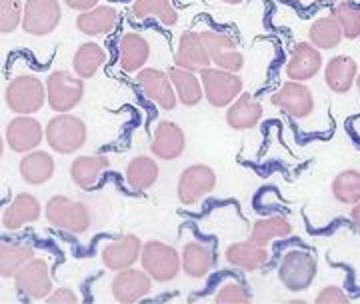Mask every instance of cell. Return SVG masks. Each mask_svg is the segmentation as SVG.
I'll return each instance as SVG.
<instances>
[{
	"label": "cell",
	"instance_id": "cell-34",
	"mask_svg": "<svg viewBox=\"0 0 360 304\" xmlns=\"http://www.w3.org/2000/svg\"><path fill=\"white\" fill-rule=\"evenodd\" d=\"M104 61H106V52L103 51V46L96 44V42H86V44H82L75 52V56H72V68H75V72L80 78H92V76L101 70Z\"/></svg>",
	"mask_w": 360,
	"mask_h": 304
},
{
	"label": "cell",
	"instance_id": "cell-46",
	"mask_svg": "<svg viewBox=\"0 0 360 304\" xmlns=\"http://www.w3.org/2000/svg\"><path fill=\"white\" fill-rule=\"evenodd\" d=\"M321 2H340V0H321Z\"/></svg>",
	"mask_w": 360,
	"mask_h": 304
},
{
	"label": "cell",
	"instance_id": "cell-15",
	"mask_svg": "<svg viewBox=\"0 0 360 304\" xmlns=\"http://www.w3.org/2000/svg\"><path fill=\"white\" fill-rule=\"evenodd\" d=\"M153 291V279L144 268H124L116 272L112 280V296L118 303L132 304L142 300Z\"/></svg>",
	"mask_w": 360,
	"mask_h": 304
},
{
	"label": "cell",
	"instance_id": "cell-19",
	"mask_svg": "<svg viewBox=\"0 0 360 304\" xmlns=\"http://www.w3.org/2000/svg\"><path fill=\"white\" fill-rule=\"evenodd\" d=\"M322 68L321 49L310 42H298L286 63V76L296 82H304L319 75Z\"/></svg>",
	"mask_w": 360,
	"mask_h": 304
},
{
	"label": "cell",
	"instance_id": "cell-29",
	"mask_svg": "<svg viewBox=\"0 0 360 304\" xmlns=\"http://www.w3.org/2000/svg\"><path fill=\"white\" fill-rule=\"evenodd\" d=\"M118 23V13L112 6H96L89 13H80L77 16V28L86 37H101L115 30Z\"/></svg>",
	"mask_w": 360,
	"mask_h": 304
},
{
	"label": "cell",
	"instance_id": "cell-44",
	"mask_svg": "<svg viewBox=\"0 0 360 304\" xmlns=\"http://www.w3.org/2000/svg\"><path fill=\"white\" fill-rule=\"evenodd\" d=\"M220 2H224V4H240L243 0H220Z\"/></svg>",
	"mask_w": 360,
	"mask_h": 304
},
{
	"label": "cell",
	"instance_id": "cell-8",
	"mask_svg": "<svg viewBox=\"0 0 360 304\" xmlns=\"http://www.w3.org/2000/svg\"><path fill=\"white\" fill-rule=\"evenodd\" d=\"M217 186V172L206 165H193L182 170L176 184V196L182 204L193 206L208 196Z\"/></svg>",
	"mask_w": 360,
	"mask_h": 304
},
{
	"label": "cell",
	"instance_id": "cell-43",
	"mask_svg": "<svg viewBox=\"0 0 360 304\" xmlns=\"http://www.w3.org/2000/svg\"><path fill=\"white\" fill-rule=\"evenodd\" d=\"M350 218H352V224H354L356 230L360 232V203L354 204V208L350 210Z\"/></svg>",
	"mask_w": 360,
	"mask_h": 304
},
{
	"label": "cell",
	"instance_id": "cell-10",
	"mask_svg": "<svg viewBox=\"0 0 360 304\" xmlns=\"http://www.w3.org/2000/svg\"><path fill=\"white\" fill-rule=\"evenodd\" d=\"M60 0H26L22 28L32 37H46L60 25Z\"/></svg>",
	"mask_w": 360,
	"mask_h": 304
},
{
	"label": "cell",
	"instance_id": "cell-7",
	"mask_svg": "<svg viewBox=\"0 0 360 304\" xmlns=\"http://www.w3.org/2000/svg\"><path fill=\"white\" fill-rule=\"evenodd\" d=\"M49 106L54 113H70L84 99V82L77 75L66 70H56L46 78Z\"/></svg>",
	"mask_w": 360,
	"mask_h": 304
},
{
	"label": "cell",
	"instance_id": "cell-33",
	"mask_svg": "<svg viewBox=\"0 0 360 304\" xmlns=\"http://www.w3.org/2000/svg\"><path fill=\"white\" fill-rule=\"evenodd\" d=\"M310 44H314L321 51H330L340 44V40L345 38V32L338 25L335 16H322L316 23H312L309 30Z\"/></svg>",
	"mask_w": 360,
	"mask_h": 304
},
{
	"label": "cell",
	"instance_id": "cell-39",
	"mask_svg": "<svg viewBox=\"0 0 360 304\" xmlns=\"http://www.w3.org/2000/svg\"><path fill=\"white\" fill-rule=\"evenodd\" d=\"M252 300V292L248 291L245 282L232 280L226 282L224 286H220L217 292V303H250Z\"/></svg>",
	"mask_w": 360,
	"mask_h": 304
},
{
	"label": "cell",
	"instance_id": "cell-31",
	"mask_svg": "<svg viewBox=\"0 0 360 304\" xmlns=\"http://www.w3.org/2000/svg\"><path fill=\"white\" fill-rule=\"evenodd\" d=\"M130 13L136 20L155 18L165 26H174L179 23V13L172 6V0H134Z\"/></svg>",
	"mask_w": 360,
	"mask_h": 304
},
{
	"label": "cell",
	"instance_id": "cell-9",
	"mask_svg": "<svg viewBox=\"0 0 360 304\" xmlns=\"http://www.w3.org/2000/svg\"><path fill=\"white\" fill-rule=\"evenodd\" d=\"M14 286L20 296L28 300H46L52 289V279L49 272V265L42 258H32L14 277Z\"/></svg>",
	"mask_w": 360,
	"mask_h": 304
},
{
	"label": "cell",
	"instance_id": "cell-4",
	"mask_svg": "<svg viewBox=\"0 0 360 304\" xmlns=\"http://www.w3.org/2000/svg\"><path fill=\"white\" fill-rule=\"evenodd\" d=\"M141 265L156 282H170L179 277L182 254L176 253V248L167 242L148 241L142 246Z\"/></svg>",
	"mask_w": 360,
	"mask_h": 304
},
{
	"label": "cell",
	"instance_id": "cell-24",
	"mask_svg": "<svg viewBox=\"0 0 360 304\" xmlns=\"http://www.w3.org/2000/svg\"><path fill=\"white\" fill-rule=\"evenodd\" d=\"M108 166H110V160H108V156H103V154L78 156L70 165V178L77 186L89 190L96 186V182L101 180V175Z\"/></svg>",
	"mask_w": 360,
	"mask_h": 304
},
{
	"label": "cell",
	"instance_id": "cell-26",
	"mask_svg": "<svg viewBox=\"0 0 360 304\" xmlns=\"http://www.w3.org/2000/svg\"><path fill=\"white\" fill-rule=\"evenodd\" d=\"M226 260L231 262L234 268H240V270H258L262 266L266 265L269 260V253H266V246H260V244H255L252 241L245 242H234L226 248Z\"/></svg>",
	"mask_w": 360,
	"mask_h": 304
},
{
	"label": "cell",
	"instance_id": "cell-37",
	"mask_svg": "<svg viewBox=\"0 0 360 304\" xmlns=\"http://www.w3.org/2000/svg\"><path fill=\"white\" fill-rule=\"evenodd\" d=\"M333 16L338 20V25H340L342 32H345V38L354 40V38L360 37V8L356 4H352V2H338Z\"/></svg>",
	"mask_w": 360,
	"mask_h": 304
},
{
	"label": "cell",
	"instance_id": "cell-27",
	"mask_svg": "<svg viewBox=\"0 0 360 304\" xmlns=\"http://www.w3.org/2000/svg\"><path fill=\"white\" fill-rule=\"evenodd\" d=\"M34 258V248L28 242L4 241L0 246V274L14 279L16 272Z\"/></svg>",
	"mask_w": 360,
	"mask_h": 304
},
{
	"label": "cell",
	"instance_id": "cell-20",
	"mask_svg": "<svg viewBox=\"0 0 360 304\" xmlns=\"http://www.w3.org/2000/svg\"><path fill=\"white\" fill-rule=\"evenodd\" d=\"M150 58V44L139 32H127L118 42V66L129 75H139Z\"/></svg>",
	"mask_w": 360,
	"mask_h": 304
},
{
	"label": "cell",
	"instance_id": "cell-32",
	"mask_svg": "<svg viewBox=\"0 0 360 304\" xmlns=\"http://www.w3.org/2000/svg\"><path fill=\"white\" fill-rule=\"evenodd\" d=\"M158 175H160L158 165L150 156H134L127 166V182L136 192L153 189L158 180Z\"/></svg>",
	"mask_w": 360,
	"mask_h": 304
},
{
	"label": "cell",
	"instance_id": "cell-23",
	"mask_svg": "<svg viewBox=\"0 0 360 304\" xmlns=\"http://www.w3.org/2000/svg\"><path fill=\"white\" fill-rule=\"evenodd\" d=\"M356 76H359V64L350 56H335L324 68L326 87L336 94H345L352 89V84H356Z\"/></svg>",
	"mask_w": 360,
	"mask_h": 304
},
{
	"label": "cell",
	"instance_id": "cell-1",
	"mask_svg": "<svg viewBox=\"0 0 360 304\" xmlns=\"http://www.w3.org/2000/svg\"><path fill=\"white\" fill-rule=\"evenodd\" d=\"M89 130L82 118L75 114H56L46 125V142L58 154H75L86 144Z\"/></svg>",
	"mask_w": 360,
	"mask_h": 304
},
{
	"label": "cell",
	"instance_id": "cell-12",
	"mask_svg": "<svg viewBox=\"0 0 360 304\" xmlns=\"http://www.w3.org/2000/svg\"><path fill=\"white\" fill-rule=\"evenodd\" d=\"M44 137H46V130L30 114H18L8 122L6 132H4L8 148L18 154L37 151Z\"/></svg>",
	"mask_w": 360,
	"mask_h": 304
},
{
	"label": "cell",
	"instance_id": "cell-5",
	"mask_svg": "<svg viewBox=\"0 0 360 304\" xmlns=\"http://www.w3.org/2000/svg\"><path fill=\"white\" fill-rule=\"evenodd\" d=\"M44 215L52 227L70 234H84L90 228L89 206L68 196H52L46 203Z\"/></svg>",
	"mask_w": 360,
	"mask_h": 304
},
{
	"label": "cell",
	"instance_id": "cell-45",
	"mask_svg": "<svg viewBox=\"0 0 360 304\" xmlns=\"http://www.w3.org/2000/svg\"><path fill=\"white\" fill-rule=\"evenodd\" d=\"M356 87H359V92H360V75L356 76Z\"/></svg>",
	"mask_w": 360,
	"mask_h": 304
},
{
	"label": "cell",
	"instance_id": "cell-25",
	"mask_svg": "<svg viewBox=\"0 0 360 304\" xmlns=\"http://www.w3.org/2000/svg\"><path fill=\"white\" fill-rule=\"evenodd\" d=\"M18 170L25 182L40 186L54 177V158L44 151L26 152L18 165Z\"/></svg>",
	"mask_w": 360,
	"mask_h": 304
},
{
	"label": "cell",
	"instance_id": "cell-18",
	"mask_svg": "<svg viewBox=\"0 0 360 304\" xmlns=\"http://www.w3.org/2000/svg\"><path fill=\"white\" fill-rule=\"evenodd\" d=\"M174 64L191 72H202L206 68H210L212 61H210V54L200 32H184L180 37L179 49L174 54Z\"/></svg>",
	"mask_w": 360,
	"mask_h": 304
},
{
	"label": "cell",
	"instance_id": "cell-11",
	"mask_svg": "<svg viewBox=\"0 0 360 304\" xmlns=\"http://www.w3.org/2000/svg\"><path fill=\"white\" fill-rule=\"evenodd\" d=\"M205 40L208 54L212 64H217V68L229 70V72H240L245 66V56L238 51L236 40L229 32H220V30H205L200 32Z\"/></svg>",
	"mask_w": 360,
	"mask_h": 304
},
{
	"label": "cell",
	"instance_id": "cell-14",
	"mask_svg": "<svg viewBox=\"0 0 360 304\" xmlns=\"http://www.w3.org/2000/svg\"><path fill=\"white\" fill-rule=\"evenodd\" d=\"M272 104L278 106L281 110L292 116V118H307L310 113L314 110V96H312V90L304 84V82H284L281 89L272 94Z\"/></svg>",
	"mask_w": 360,
	"mask_h": 304
},
{
	"label": "cell",
	"instance_id": "cell-28",
	"mask_svg": "<svg viewBox=\"0 0 360 304\" xmlns=\"http://www.w3.org/2000/svg\"><path fill=\"white\" fill-rule=\"evenodd\" d=\"M168 75H170V80L174 84L179 101L184 106H196V104L202 102V99H205V89H202L200 76H196V72H191V70H184V68L174 66V68L168 70Z\"/></svg>",
	"mask_w": 360,
	"mask_h": 304
},
{
	"label": "cell",
	"instance_id": "cell-40",
	"mask_svg": "<svg viewBox=\"0 0 360 304\" xmlns=\"http://www.w3.org/2000/svg\"><path fill=\"white\" fill-rule=\"evenodd\" d=\"M316 303L319 304L348 303V294H345L342 289H338V286H326V289H322L321 294L316 296Z\"/></svg>",
	"mask_w": 360,
	"mask_h": 304
},
{
	"label": "cell",
	"instance_id": "cell-2",
	"mask_svg": "<svg viewBox=\"0 0 360 304\" xmlns=\"http://www.w3.org/2000/svg\"><path fill=\"white\" fill-rule=\"evenodd\" d=\"M4 102L13 113L32 116L44 106V102H49V94L40 78L32 75H20L8 82L4 90Z\"/></svg>",
	"mask_w": 360,
	"mask_h": 304
},
{
	"label": "cell",
	"instance_id": "cell-13",
	"mask_svg": "<svg viewBox=\"0 0 360 304\" xmlns=\"http://www.w3.org/2000/svg\"><path fill=\"white\" fill-rule=\"evenodd\" d=\"M136 82L144 92V96L148 101H153L156 106H160L162 110H172L179 102L176 96V90L174 84L170 80V75L165 70H158V68H142L139 76H136Z\"/></svg>",
	"mask_w": 360,
	"mask_h": 304
},
{
	"label": "cell",
	"instance_id": "cell-30",
	"mask_svg": "<svg viewBox=\"0 0 360 304\" xmlns=\"http://www.w3.org/2000/svg\"><path fill=\"white\" fill-rule=\"evenodd\" d=\"M214 265V256L210 253V248L200 244V242H188L182 251V270L186 277L191 279H205L208 272L212 270Z\"/></svg>",
	"mask_w": 360,
	"mask_h": 304
},
{
	"label": "cell",
	"instance_id": "cell-42",
	"mask_svg": "<svg viewBox=\"0 0 360 304\" xmlns=\"http://www.w3.org/2000/svg\"><path fill=\"white\" fill-rule=\"evenodd\" d=\"M65 4L72 11H78V13H89V11L98 6V0H65Z\"/></svg>",
	"mask_w": 360,
	"mask_h": 304
},
{
	"label": "cell",
	"instance_id": "cell-38",
	"mask_svg": "<svg viewBox=\"0 0 360 304\" xmlns=\"http://www.w3.org/2000/svg\"><path fill=\"white\" fill-rule=\"evenodd\" d=\"M25 4L20 0H0V30L2 34H11L22 25Z\"/></svg>",
	"mask_w": 360,
	"mask_h": 304
},
{
	"label": "cell",
	"instance_id": "cell-21",
	"mask_svg": "<svg viewBox=\"0 0 360 304\" xmlns=\"http://www.w3.org/2000/svg\"><path fill=\"white\" fill-rule=\"evenodd\" d=\"M40 215H42V206H40L39 198L28 192H20L14 196L13 203L4 208L2 227L6 230H18L28 222H37Z\"/></svg>",
	"mask_w": 360,
	"mask_h": 304
},
{
	"label": "cell",
	"instance_id": "cell-16",
	"mask_svg": "<svg viewBox=\"0 0 360 304\" xmlns=\"http://www.w3.org/2000/svg\"><path fill=\"white\" fill-rule=\"evenodd\" d=\"M142 246L144 244H142L136 234H122V236H118L112 242H108L103 248V254H101L103 265L108 270H112V272L130 268L141 258Z\"/></svg>",
	"mask_w": 360,
	"mask_h": 304
},
{
	"label": "cell",
	"instance_id": "cell-6",
	"mask_svg": "<svg viewBox=\"0 0 360 304\" xmlns=\"http://www.w3.org/2000/svg\"><path fill=\"white\" fill-rule=\"evenodd\" d=\"M200 80L205 89V99L214 108L231 106L245 89V82L238 72H229L222 68H206L200 72Z\"/></svg>",
	"mask_w": 360,
	"mask_h": 304
},
{
	"label": "cell",
	"instance_id": "cell-17",
	"mask_svg": "<svg viewBox=\"0 0 360 304\" xmlns=\"http://www.w3.org/2000/svg\"><path fill=\"white\" fill-rule=\"evenodd\" d=\"M186 148L184 130L172 120H160L150 140V151L160 160H176Z\"/></svg>",
	"mask_w": 360,
	"mask_h": 304
},
{
	"label": "cell",
	"instance_id": "cell-22",
	"mask_svg": "<svg viewBox=\"0 0 360 304\" xmlns=\"http://www.w3.org/2000/svg\"><path fill=\"white\" fill-rule=\"evenodd\" d=\"M262 104L248 92H243L226 110V125L232 130H248L257 127L262 118Z\"/></svg>",
	"mask_w": 360,
	"mask_h": 304
},
{
	"label": "cell",
	"instance_id": "cell-36",
	"mask_svg": "<svg viewBox=\"0 0 360 304\" xmlns=\"http://www.w3.org/2000/svg\"><path fill=\"white\" fill-rule=\"evenodd\" d=\"M333 196L340 204L360 203V170L348 168L336 175L333 180Z\"/></svg>",
	"mask_w": 360,
	"mask_h": 304
},
{
	"label": "cell",
	"instance_id": "cell-41",
	"mask_svg": "<svg viewBox=\"0 0 360 304\" xmlns=\"http://www.w3.org/2000/svg\"><path fill=\"white\" fill-rule=\"evenodd\" d=\"M46 300L52 304H56V303L75 304L78 298H77V294L70 291V289H56V291L49 294V298H46Z\"/></svg>",
	"mask_w": 360,
	"mask_h": 304
},
{
	"label": "cell",
	"instance_id": "cell-35",
	"mask_svg": "<svg viewBox=\"0 0 360 304\" xmlns=\"http://www.w3.org/2000/svg\"><path fill=\"white\" fill-rule=\"evenodd\" d=\"M290 232H292V224L284 216H269V218L258 220L257 224L252 227V232H250L248 241H252L255 244H260V246H269L270 241L284 239Z\"/></svg>",
	"mask_w": 360,
	"mask_h": 304
},
{
	"label": "cell",
	"instance_id": "cell-3",
	"mask_svg": "<svg viewBox=\"0 0 360 304\" xmlns=\"http://www.w3.org/2000/svg\"><path fill=\"white\" fill-rule=\"evenodd\" d=\"M319 260L309 251H288L278 265V280L290 292L309 291L316 279Z\"/></svg>",
	"mask_w": 360,
	"mask_h": 304
}]
</instances>
